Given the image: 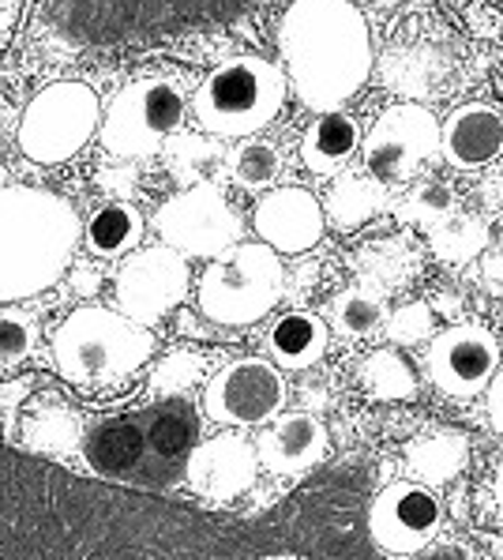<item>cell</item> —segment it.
Here are the masks:
<instances>
[{
    "mask_svg": "<svg viewBox=\"0 0 503 560\" xmlns=\"http://www.w3.org/2000/svg\"><path fill=\"white\" fill-rule=\"evenodd\" d=\"M492 493H496V504H500V512H503V463L496 467V474H492Z\"/></svg>",
    "mask_w": 503,
    "mask_h": 560,
    "instance_id": "74e56055",
    "label": "cell"
},
{
    "mask_svg": "<svg viewBox=\"0 0 503 560\" xmlns=\"http://www.w3.org/2000/svg\"><path fill=\"white\" fill-rule=\"evenodd\" d=\"M421 369L440 395L470 402L500 373V342L484 324H451L429 339Z\"/></svg>",
    "mask_w": 503,
    "mask_h": 560,
    "instance_id": "7c38bea8",
    "label": "cell"
},
{
    "mask_svg": "<svg viewBox=\"0 0 503 560\" xmlns=\"http://www.w3.org/2000/svg\"><path fill=\"white\" fill-rule=\"evenodd\" d=\"M384 335L395 347H421L436 335V316H432L429 301H410V305H398L395 313H387Z\"/></svg>",
    "mask_w": 503,
    "mask_h": 560,
    "instance_id": "d6a6232c",
    "label": "cell"
},
{
    "mask_svg": "<svg viewBox=\"0 0 503 560\" xmlns=\"http://www.w3.org/2000/svg\"><path fill=\"white\" fill-rule=\"evenodd\" d=\"M285 294L282 256L264 241H237L203 267L196 287L199 313L219 327H252L274 313Z\"/></svg>",
    "mask_w": 503,
    "mask_h": 560,
    "instance_id": "8992f818",
    "label": "cell"
},
{
    "mask_svg": "<svg viewBox=\"0 0 503 560\" xmlns=\"http://www.w3.org/2000/svg\"><path fill=\"white\" fill-rule=\"evenodd\" d=\"M256 444L241 433H219L196 444L185 459V486L207 504H233L256 486Z\"/></svg>",
    "mask_w": 503,
    "mask_h": 560,
    "instance_id": "9a60e30c",
    "label": "cell"
},
{
    "mask_svg": "<svg viewBox=\"0 0 503 560\" xmlns=\"http://www.w3.org/2000/svg\"><path fill=\"white\" fill-rule=\"evenodd\" d=\"M364 527L384 553H421L444 530V501L436 489L418 486V481H391L372 497L369 512H364Z\"/></svg>",
    "mask_w": 503,
    "mask_h": 560,
    "instance_id": "5bb4252c",
    "label": "cell"
},
{
    "mask_svg": "<svg viewBox=\"0 0 503 560\" xmlns=\"http://www.w3.org/2000/svg\"><path fill=\"white\" fill-rule=\"evenodd\" d=\"M274 42L285 83L312 114H338L372 75V34L353 0H293Z\"/></svg>",
    "mask_w": 503,
    "mask_h": 560,
    "instance_id": "6da1fadb",
    "label": "cell"
},
{
    "mask_svg": "<svg viewBox=\"0 0 503 560\" xmlns=\"http://www.w3.org/2000/svg\"><path fill=\"white\" fill-rule=\"evenodd\" d=\"M358 384L369 399L376 402H410L418 399V376H413L410 361L398 350H372L358 361Z\"/></svg>",
    "mask_w": 503,
    "mask_h": 560,
    "instance_id": "d4e9b609",
    "label": "cell"
},
{
    "mask_svg": "<svg viewBox=\"0 0 503 560\" xmlns=\"http://www.w3.org/2000/svg\"><path fill=\"white\" fill-rule=\"evenodd\" d=\"M72 287H75V294H94V290L102 287V275L94 271V267H75V279H72Z\"/></svg>",
    "mask_w": 503,
    "mask_h": 560,
    "instance_id": "d590c367",
    "label": "cell"
},
{
    "mask_svg": "<svg viewBox=\"0 0 503 560\" xmlns=\"http://www.w3.org/2000/svg\"><path fill=\"white\" fill-rule=\"evenodd\" d=\"M470 459V441L463 433H429L406 444V470L418 486L440 489L451 486L466 470Z\"/></svg>",
    "mask_w": 503,
    "mask_h": 560,
    "instance_id": "7402d4cb",
    "label": "cell"
},
{
    "mask_svg": "<svg viewBox=\"0 0 503 560\" xmlns=\"http://www.w3.org/2000/svg\"><path fill=\"white\" fill-rule=\"evenodd\" d=\"M162 154H166V166L169 174L180 180V185H207V180H214L222 174L225 166V151L222 143L207 140V136H188V132H177L166 140V148H162Z\"/></svg>",
    "mask_w": 503,
    "mask_h": 560,
    "instance_id": "4316f807",
    "label": "cell"
},
{
    "mask_svg": "<svg viewBox=\"0 0 503 560\" xmlns=\"http://www.w3.org/2000/svg\"><path fill=\"white\" fill-rule=\"evenodd\" d=\"M361 151V125L346 109L316 114L301 136V162L316 177H338Z\"/></svg>",
    "mask_w": 503,
    "mask_h": 560,
    "instance_id": "ffe728a7",
    "label": "cell"
},
{
    "mask_svg": "<svg viewBox=\"0 0 503 560\" xmlns=\"http://www.w3.org/2000/svg\"><path fill=\"white\" fill-rule=\"evenodd\" d=\"M290 83L282 65L256 54L222 60L199 80L192 94V117L214 140H252L285 109Z\"/></svg>",
    "mask_w": 503,
    "mask_h": 560,
    "instance_id": "5b68a950",
    "label": "cell"
},
{
    "mask_svg": "<svg viewBox=\"0 0 503 560\" xmlns=\"http://www.w3.org/2000/svg\"><path fill=\"white\" fill-rule=\"evenodd\" d=\"M192 275H188V260L180 253H173L166 245L136 248L117 271L113 294H117V313L125 320L140 324L151 331L154 324H162L180 301L188 298Z\"/></svg>",
    "mask_w": 503,
    "mask_h": 560,
    "instance_id": "4fadbf2b",
    "label": "cell"
},
{
    "mask_svg": "<svg viewBox=\"0 0 503 560\" xmlns=\"http://www.w3.org/2000/svg\"><path fill=\"white\" fill-rule=\"evenodd\" d=\"M38 347V320L20 308H0V369L23 365Z\"/></svg>",
    "mask_w": 503,
    "mask_h": 560,
    "instance_id": "1f68e13d",
    "label": "cell"
},
{
    "mask_svg": "<svg viewBox=\"0 0 503 560\" xmlns=\"http://www.w3.org/2000/svg\"><path fill=\"white\" fill-rule=\"evenodd\" d=\"M451 214H455V192H451L447 185H440V180H421V185H413L410 196L398 203V219L413 222V226H424V230L440 226Z\"/></svg>",
    "mask_w": 503,
    "mask_h": 560,
    "instance_id": "4dcf8cb0",
    "label": "cell"
},
{
    "mask_svg": "<svg viewBox=\"0 0 503 560\" xmlns=\"http://www.w3.org/2000/svg\"><path fill=\"white\" fill-rule=\"evenodd\" d=\"M500 4H503V0H500Z\"/></svg>",
    "mask_w": 503,
    "mask_h": 560,
    "instance_id": "f35d334b",
    "label": "cell"
},
{
    "mask_svg": "<svg viewBox=\"0 0 503 560\" xmlns=\"http://www.w3.org/2000/svg\"><path fill=\"white\" fill-rule=\"evenodd\" d=\"M15 23H20V0H0V49L8 46Z\"/></svg>",
    "mask_w": 503,
    "mask_h": 560,
    "instance_id": "e575fe53",
    "label": "cell"
},
{
    "mask_svg": "<svg viewBox=\"0 0 503 560\" xmlns=\"http://www.w3.org/2000/svg\"><path fill=\"white\" fill-rule=\"evenodd\" d=\"M484 413H489V425L503 436V365L492 376V384L484 387Z\"/></svg>",
    "mask_w": 503,
    "mask_h": 560,
    "instance_id": "836d02e7",
    "label": "cell"
},
{
    "mask_svg": "<svg viewBox=\"0 0 503 560\" xmlns=\"http://www.w3.org/2000/svg\"><path fill=\"white\" fill-rule=\"evenodd\" d=\"M80 433L83 429H80L75 410H68L60 399L34 402L27 410V421H23V444L46 455H68L80 444Z\"/></svg>",
    "mask_w": 503,
    "mask_h": 560,
    "instance_id": "484cf974",
    "label": "cell"
},
{
    "mask_svg": "<svg viewBox=\"0 0 503 560\" xmlns=\"http://www.w3.org/2000/svg\"><path fill=\"white\" fill-rule=\"evenodd\" d=\"M267 361L274 369H290V373H305L324 361L331 347V331H327L324 316L305 313V308H290L279 320H271L264 335Z\"/></svg>",
    "mask_w": 503,
    "mask_h": 560,
    "instance_id": "d6986e66",
    "label": "cell"
},
{
    "mask_svg": "<svg viewBox=\"0 0 503 560\" xmlns=\"http://www.w3.org/2000/svg\"><path fill=\"white\" fill-rule=\"evenodd\" d=\"M331 452V436L319 413L293 410L279 413L264 433L256 436V459L274 478H301V474L316 470Z\"/></svg>",
    "mask_w": 503,
    "mask_h": 560,
    "instance_id": "e0dca14e",
    "label": "cell"
},
{
    "mask_svg": "<svg viewBox=\"0 0 503 560\" xmlns=\"http://www.w3.org/2000/svg\"><path fill=\"white\" fill-rule=\"evenodd\" d=\"M324 324H327V331L338 335V339H346L350 347L379 339L387 327V298L379 294V290L358 282V287H350L331 298Z\"/></svg>",
    "mask_w": 503,
    "mask_h": 560,
    "instance_id": "44dd1931",
    "label": "cell"
},
{
    "mask_svg": "<svg viewBox=\"0 0 503 560\" xmlns=\"http://www.w3.org/2000/svg\"><path fill=\"white\" fill-rule=\"evenodd\" d=\"M290 399L282 369L267 358H237L225 361L203 387V413L214 425L252 429L274 421Z\"/></svg>",
    "mask_w": 503,
    "mask_h": 560,
    "instance_id": "8fae6325",
    "label": "cell"
},
{
    "mask_svg": "<svg viewBox=\"0 0 503 560\" xmlns=\"http://www.w3.org/2000/svg\"><path fill=\"white\" fill-rule=\"evenodd\" d=\"M86 237V248L102 260H117V256H128L136 253V245L143 241V214L136 211L132 203L125 200H113L106 207L91 214L83 230Z\"/></svg>",
    "mask_w": 503,
    "mask_h": 560,
    "instance_id": "cb8c5ba5",
    "label": "cell"
},
{
    "mask_svg": "<svg viewBox=\"0 0 503 560\" xmlns=\"http://www.w3.org/2000/svg\"><path fill=\"white\" fill-rule=\"evenodd\" d=\"M222 174L245 192H264L282 177V151L267 140H241L233 151H225Z\"/></svg>",
    "mask_w": 503,
    "mask_h": 560,
    "instance_id": "83f0119b",
    "label": "cell"
},
{
    "mask_svg": "<svg viewBox=\"0 0 503 560\" xmlns=\"http://www.w3.org/2000/svg\"><path fill=\"white\" fill-rule=\"evenodd\" d=\"M429 245L444 264H470L489 245V226L473 214H451L429 230Z\"/></svg>",
    "mask_w": 503,
    "mask_h": 560,
    "instance_id": "f1b7e54d",
    "label": "cell"
},
{
    "mask_svg": "<svg viewBox=\"0 0 503 560\" xmlns=\"http://www.w3.org/2000/svg\"><path fill=\"white\" fill-rule=\"evenodd\" d=\"M199 421L185 399H166L159 407L102 418L86 433V467L106 481L125 486H166L185 470L196 447Z\"/></svg>",
    "mask_w": 503,
    "mask_h": 560,
    "instance_id": "3957f363",
    "label": "cell"
},
{
    "mask_svg": "<svg viewBox=\"0 0 503 560\" xmlns=\"http://www.w3.org/2000/svg\"><path fill=\"white\" fill-rule=\"evenodd\" d=\"M83 222L49 188H0V305L46 294L68 271Z\"/></svg>",
    "mask_w": 503,
    "mask_h": 560,
    "instance_id": "7a4b0ae2",
    "label": "cell"
},
{
    "mask_svg": "<svg viewBox=\"0 0 503 560\" xmlns=\"http://www.w3.org/2000/svg\"><path fill=\"white\" fill-rule=\"evenodd\" d=\"M387 203H391V188L372 180L364 170H346L327 192L324 219L338 230H358L379 211H387Z\"/></svg>",
    "mask_w": 503,
    "mask_h": 560,
    "instance_id": "603a6c76",
    "label": "cell"
},
{
    "mask_svg": "<svg viewBox=\"0 0 503 560\" xmlns=\"http://www.w3.org/2000/svg\"><path fill=\"white\" fill-rule=\"evenodd\" d=\"M440 154L463 174L492 166L503 154V114L489 102L455 106L440 125Z\"/></svg>",
    "mask_w": 503,
    "mask_h": 560,
    "instance_id": "ac0fdd59",
    "label": "cell"
},
{
    "mask_svg": "<svg viewBox=\"0 0 503 560\" xmlns=\"http://www.w3.org/2000/svg\"><path fill=\"white\" fill-rule=\"evenodd\" d=\"M188 114V91L177 75H140L109 98L98 136L113 159H151L180 132Z\"/></svg>",
    "mask_w": 503,
    "mask_h": 560,
    "instance_id": "52a82bcc",
    "label": "cell"
},
{
    "mask_svg": "<svg viewBox=\"0 0 503 560\" xmlns=\"http://www.w3.org/2000/svg\"><path fill=\"white\" fill-rule=\"evenodd\" d=\"M154 354V335L117 308L83 305L54 331V369L83 392H117Z\"/></svg>",
    "mask_w": 503,
    "mask_h": 560,
    "instance_id": "277c9868",
    "label": "cell"
},
{
    "mask_svg": "<svg viewBox=\"0 0 503 560\" xmlns=\"http://www.w3.org/2000/svg\"><path fill=\"white\" fill-rule=\"evenodd\" d=\"M207 369H211V361L203 354H196V350H173L169 358H162L159 365H154L147 392H151L154 399H177V395H185L188 387H196L203 381Z\"/></svg>",
    "mask_w": 503,
    "mask_h": 560,
    "instance_id": "f546056e",
    "label": "cell"
},
{
    "mask_svg": "<svg viewBox=\"0 0 503 560\" xmlns=\"http://www.w3.org/2000/svg\"><path fill=\"white\" fill-rule=\"evenodd\" d=\"M361 170L384 188L410 185L440 154V120L418 102H395L361 136Z\"/></svg>",
    "mask_w": 503,
    "mask_h": 560,
    "instance_id": "30bf717a",
    "label": "cell"
},
{
    "mask_svg": "<svg viewBox=\"0 0 503 560\" xmlns=\"http://www.w3.org/2000/svg\"><path fill=\"white\" fill-rule=\"evenodd\" d=\"M102 125V102L86 83L60 80L42 88L23 109L20 151L38 166L75 159Z\"/></svg>",
    "mask_w": 503,
    "mask_h": 560,
    "instance_id": "ba28073f",
    "label": "cell"
},
{
    "mask_svg": "<svg viewBox=\"0 0 503 560\" xmlns=\"http://www.w3.org/2000/svg\"><path fill=\"white\" fill-rule=\"evenodd\" d=\"M256 237L279 256H301L316 248L327 234L324 203L301 185L271 188L252 211Z\"/></svg>",
    "mask_w": 503,
    "mask_h": 560,
    "instance_id": "2e32d148",
    "label": "cell"
},
{
    "mask_svg": "<svg viewBox=\"0 0 503 560\" xmlns=\"http://www.w3.org/2000/svg\"><path fill=\"white\" fill-rule=\"evenodd\" d=\"M31 384H34V381H20V384L0 387V402H4V407H12V402H20V399H23V392H31Z\"/></svg>",
    "mask_w": 503,
    "mask_h": 560,
    "instance_id": "8d00e7d4",
    "label": "cell"
},
{
    "mask_svg": "<svg viewBox=\"0 0 503 560\" xmlns=\"http://www.w3.org/2000/svg\"><path fill=\"white\" fill-rule=\"evenodd\" d=\"M154 230H159L162 245L180 253L185 260H207L222 256L245 237V222H241L237 207L222 192L214 180L207 185L180 188L166 203L154 211Z\"/></svg>",
    "mask_w": 503,
    "mask_h": 560,
    "instance_id": "9c48e42d",
    "label": "cell"
}]
</instances>
